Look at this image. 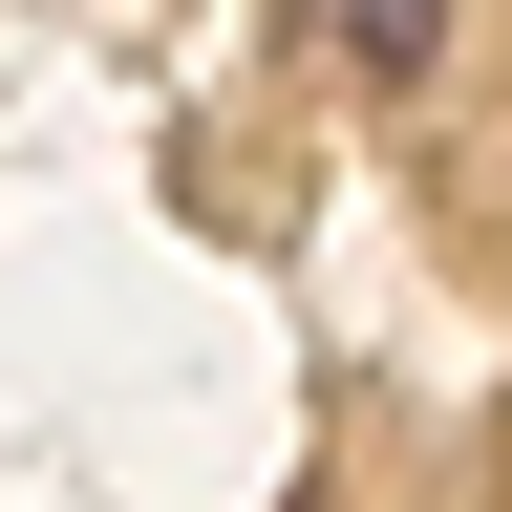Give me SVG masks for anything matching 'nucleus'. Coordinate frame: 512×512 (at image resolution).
Segmentation results:
<instances>
[{
  "mask_svg": "<svg viewBox=\"0 0 512 512\" xmlns=\"http://www.w3.org/2000/svg\"><path fill=\"white\" fill-rule=\"evenodd\" d=\"M320 43L363 64V86H427V43H448V0H299Z\"/></svg>",
  "mask_w": 512,
  "mask_h": 512,
  "instance_id": "nucleus-1",
  "label": "nucleus"
}]
</instances>
